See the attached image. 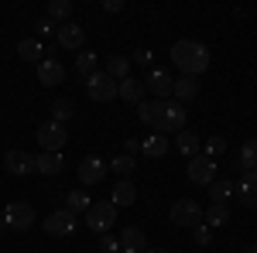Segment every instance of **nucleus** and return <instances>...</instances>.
I'll list each match as a JSON object with an SVG mask.
<instances>
[{"instance_id":"nucleus-13","label":"nucleus","mask_w":257,"mask_h":253,"mask_svg":"<svg viewBox=\"0 0 257 253\" xmlns=\"http://www.w3.org/2000/svg\"><path fill=\"white\" fill-rule=\"evenodd\" d=\"M144 86H148V89H151V93H155V96L165 103V99L172 96V86H175V79L168 76L165 69H151V72H148V79H144Z\"/></svg>"},{"instance_id":"nucleus-22","label":"nucleus","mask_w":257,"mask_h":253,"mask_svg":"<svg viewBox=\"0 0 257 253\" xmlns=\"http://www.w3.org/2000/svg\"><path fill=\"white\" fill-rule=\"evenodd\" d=\"M165 151H168V137L165 134H151L141 140V154L144 157H165Z\"/></svg>"},{"instance_id":"nucleus-39","label":"nucleus","mask_w":257,"mask_h":253,"mask_svg":"<svg viewBox=\"0 0 257 253\" xmlns=\"http://www.w3.org/2000/svg\"><path fill=\"white\" fill-rule=\"evenodd\" d=\"M123 151H127V154L134 157V154H141V144H138V140H134V137H131V140L123 144Z\"/></svg>"},{"instance_id":"nucleus-3","label":"nucleus","mask_w":257,"mask_h":253,"mask_svg":"<svg viewBox=\"0 0 257 253\" xmlns=\"http://www.w3.org/2000/svg\"><path fill=\"white\" fill-rule=\"evenodd\" d=\"M168 219H172L175 226L192 229V226L202 222V209H199L196 198H178V202H172V209H168Z\"/></svg>"},{"instance_id":"nucleus-34","label":"nucleus","mask_w":257,"mask_h":253,"mask_svg":"<svg viewBox=\"0 0 257 253\" xmlns=\"http://www.w3.org/2000/svg\"><path fill=\"white\" fill-rule=\"evenodd\" d=\"M192 239H196L199 246H209V239H213V229H209L206 222H199V226H192Z\"/></svg>"},{"instance_id":"nucleus-21","label":"nucleus","mask_w":257,"mask_h":253,"mask_svg":"<svg viewBox=\"0 0 257 253\" xmlns=\"http://www.w3.org/2000/svg\"><path fill=\"white\" fill-rule=\"evenodd\" d=\"M148 243V236H144V229H138V226H123V233H120V250L127 253H138L141 246Z\"/></svg>"},{"instance_id":"nucleus-1","label":"nucleus","mask_w":257,"mask_h":253,"mask_svg":"<svg viewBox=\"0 0 257 253\" xmlns=\"http://www.w3.org/2000/svg\"><path fill=\"white\" fill-rule=\"evenodd\" d=\"M172 62L182 69V76H192L199 79L206 69H209V48L202 41H192V38H182L172 45Z\"/></svg>"},{"instance_id":"nucleus-33","label":"nucleus","mask_w":257,"mask_h":253,"mask_svg":"<svg viewBox=\"0 0 257 253\" xmlns=\"http://www.w3.org/2000/svg\"><path fill=\"white\" fill-rule=\"evenodd\" d=\"M76 72H79L82 79L93 76V72H96V52H82V55H76Z\"/></svg>"},{"instance_id":"nucleus-32","label":"nucleus","mask_w":257,"mask_h":253,"mask_svg":"<svg viewBox=\"0 0 257 253\" xmlns=\"http://www.w3.org/2000/svg\"><path fill=\"white\" fill-rule=\"evenodd\" d=\"M240 168L243 171H257V140H247L240 147Z\"/></svg>"},{"instance_id":"nucleus-2","label":"nucleus","mask_w":257,"mask_h":253,"mask_svg":"<svg viewBox=\"0 0 257 253\" xmlns=\"http://www.w3.org/2000/svg\"><path fill=\"white\" fill-rule=\"evenodd\" d=\"M113 222H117V205L106 198V202H93L89 209H86V226L93 229V233H110L113 229Z\"/></svg>"},{"instance_id":"nucleus-14","label":"nucleus","mask_w":257,"mask_h":253,"mask_svg":"<svg viewBox=\"0 0 257 253\" xmlns=\"http://www.w3.org/2000/svg\"><path fill=\"white\" fill-rule=\"evenodd\" d=\"M185 130V106L165 99V123H161V134H178Z\"/></svg>"},{"instance_id":"nucleus-20","label":"nucleus","mask_w":257,"mask_h":253,"mask_svg":"<svg viewBox=\"0 0 257 253\" xmlns=\"http://www.w3.org/2000/svg\"><path fill=\"white\" fill-rule=\"evenodd\" d=\"M62 154H48V151H41L38 157H35V171H41V175H48V178H55L62 175Z\"/></svg>"},{"instance_id":"nucleus-6","label":"nucleus","mask_w":257,"mask_h":253,"mask_svg":"<svg viewBox=\"0 0 257 253\" xmlns=\"http://www.w3.org/2000/svg\"><path fill=\"white\" fill-rule=\"evenodd\" d=\"M65 140H69V134H65V127L55 123V120H48V123L38 127V144L48 151V154H59L62 147H65Z\"/></svg>"},{"instance_id":"nucleus-12","label":"nucleus","mask_w":257,"mask_h":253,"mask_svg":"<svg viewBox=\"0 0 257 253\" xmlns=\"http://www.w3.org/2000/svg\"><path fill=\"white\" fill-rule=\"evenodd\" d=\"M138 117L144 127H151L155 134H161V123H165V103L151 99V103H138Z\"/></svg>"},{"instance_id":"nucleus-4","label":"nucleus","mask_w":257,"mask_h":253,"mask_svg":"<svg viewBox=\"0 0 257 253\" xmlns=\"http://www.w3.org/2000/svg\"><path fill=\"white\" fill-rule=\"evenodd\" d=\"M4 226H7V229H18V233L31 229V226H35V209H31L28 202H11V205L4 209Z\"/></svg>"},{"instance_id":"nucleus-28","label":"nucleus","mask_w":257,"mask_h":253,"mask_svg":"<svg viewBox=\"0 0 257 253\" xmlns=\"http://www.w3.org/2000/svg\"><path fill=\"white\" fill-rule=\"evenodd\" d=\"M237 192V185L230 181V178H219V181H213L209 185V195H213V202H219V205H226V198Z\"/></svg>"},{"instance_id":"nucleus-29","label":"nucleus","mask_w":257,"mask_h":253,"mask_svg":"<svg viewBox=\"0 0 257 253\" xmlns=\"http://www.w3.org/2000/svg\"><path fill=\"white\" fill-rule=\"evenodd\" d=\"M72 18V0H48V21H65Z\"/></svg>"},{"instance_id":"nucleus-36","label":"nucleus","mask_w":257,"mask_h":253,"mask_svg":"<svg viewBox=\"0 0 257 253\" xmlns=\"http://www.w3.org/2000/svg\"><path fill=\"white\" fill-rule=\"evenodd\" d=\"M226 151V137H213L209 144H206V157H216Z\"/></svg>"},{"instance_id":"nucleus-24","label":"nucleus","mask_w":257,"mask_h":253,"mask_svg":"<svg viewBox=\"0 0 257 253\" xmlns=\"http://www.w3.org/2000/svg\"><path fill=\"white\" fill-rule=\"evenodd\" d=\"M48 110H52V120H55V123H62V127H65V120H72V117H76V103H72L69 96L55 99V103H52Z\"/></svg>"},{"instance_id":"nucleus-30","label":"nucleus","mask_w":257,"mask_h":253,"mask_svg":"<svg viewBox=\"0 0 257 253\" xmlns=\"http://www.w3.org/2000/svg\"><path fill=\"white\" fill-rule=\"evenodd\" d=\"M134 168H138V161H134L131 154H120V157H113V161H110V171H113V175H120V178H131V175H134Z\"/></svg>"},{"instance_id":"nucleus-35","label":"nucleus","mask_w":257,"mask_h":253,"mask_svg":"<svg viewBox=\"0 0 257 253\" xmlns=\"http://www.w3.org/2000/svg\"><path fill=\"white\" fill-rule=\"evenodd\" d=\"M35 35H38V38H52V35H55V21L38 18L35 21Z\"/></svg>"},{"instance_id":"nucleus-31","label":"nucleus","mask_w":257,"mask_h":253,"mask_svg":"<svg viewBox=\"0 0 257 253\" xmlns=\"http://www.w3.org/2000/svg\"><path fill=\"white\" fill-rule=\"evenodd\" d=\"M89 205H93V202H89V195H86V192H69V195H65V209H69L72 215L86 212Z\"/></svg>"},{"instance_id":"nucleus-18","label":"nucleus","mask_w":257,"mask_h":253,"mask_svg":"<svg viewBox=\"0 0 257 253\" xmlns=\"http://www.w3.org/2000/svg\"><path fill=\"white\" fill-rule=\"evenodd\" d=\"M172 96H175V103H189V99H196L199 96V82L192 76H182V79H175V86H172Z\"/></svg>"},{"instance_id":"nucleus-27","label":"nucleus","mask_w":257,"mask_h":253,"mask_svg":"<svg viewBox=\"0 0 257 253\" xmlns=\"http://www.w3.org/2000/svg\"><path fill=\"white\" fill-rule=\"evenodd\" d=\"M18 55H21L24 62H41V55H45V52H41V41H38V38L18 41Z\"/></svg>"},{"instance_id":"nucleus-7","label":"nucleus","mask_w":257,"mask_h":253,"mask_svg":"<svg viewBox=\"0 0 257 253\" xmlns=\"http://www.w3.org/2000/svg\"><path fill=\"white\" fill-rule=\"evenodd\" d=\"M45 233L55 236V239H65V236L76 233V215L69 212V209H55V212L45 219Z\"/></svg>"},{"instance_id":"nucleus-16","label":"nucleus","mask_w":257,"mask_h":253,"mask_svg":"<svg viewBox=\"0 0 257 253\" xmlns=\"http://www.w3.org/2000/svg\"><path fill=\"white\" fill-rule=\"evenodd\" d=\"M38 82H45V86H59V82H65L62 62L59 59H41L38 62Z\"/></svg>"},{"instance_id":"nucleus-42","label":"nucleus","mask_w":257,"mask_h":253,"mask_svg":"<svg viewBox=\"0 0 257 253\" xmlns=\"http://www.w3.org/2000/svg\"><path fill=\"white\" fill-rule=\"evenodd\" d=\"M151 253H161V250H151Z\"/></svg>"},{"instance_id":"nucleus-19","label":"nucleus","mask_w":257,"mask_h":253,"mask_svg":"<svg viewBox=\"0 0 257 253\" xmlns=\"http://www.w3.org/2000/svg\"><path fill=\"white\" fill-rule=\"evenodd\" d=\"M117 96L127 103H144V82L134 76H127L123 82H117Z\"/></svg>"},{"instance_id":"nucleus-25","label":"nucleus","mask_w":257,"mask_h":253,"mask_svg":"<svg viewBox=\"0 0 257 253\" xmlns=\"http://www.w3.org/2000/svg\"><path fill=\"white\" fill-rule=\"evenodd\" d=\"M199 147H202L199 134H192V130H178V151L189 157V161H192V157L199 154Z\"/></svg>"},{"instance_id":"nucleus-26","label":"nucleus","mask_w":257,"mask_h":253,"mask_svg":"<svg viewBox=\"0 0 257 253\" xmlns=\"http://www.w3.org/2000/svg\"><path fill=\"white\" fill-rule=\"evenodd\" d=\"M202 219H206V226H209V229H219V226H226V222H230V209H226V205H219V202H213V205H209V212H202Z\"/></svg>"},{"instance_id":"nucleus-43","label":"nucleus","mask_w":257,"mask_h":253,"mask_svg":"<svg viewBox=\"0 0 257 253\" xmlns=\"http://www.w3.org/2000/svg\"><path fill=\"white\" fill-rule=\"evenodd\" d=\"M120 253H127V250H120Z\"/></svg>"},{"instance_id":"nucleus-23","label":"nucleus","mask_w":257,"mask_h":253,"mask_svg":"<svg viewBox=\"0 0 257 253\" xmlns=\"http://www.w3.org/2000/svg\"><path fill=\"white\" fill-rule=\"evenodd\" d=\"M103 72L113 79V82H123V79L131 76V59H127V55H110V62H106Z\"/></svg>"},{"instance_id":"nucleus-5","label":"nucleus","mask_w":257,"mask_h":253,"mask_svg":"<svg viewBox=\"0 0 257 253\" xmlns=\"http://www.w3.org/2000/svg\"><path fill=\"white\" fill-rule=\"evenodd\" d=\"M86 93L89 99H96V103H110V99H117V82L106 76V72H93V76L86 79Z\"/></svg>"},{"instance_id":"nucleus-37","label":"nucleus","mask_w":257,"mask_h":253,"mask_svg":"<svg viewBox=\"0 0 257 253\" xmlns=\"http://www.w3.org/2000/svg\"><path fill=\"white\" fill-rule=\"evenodd\" d=\"M99 253H120V239H113L110 233H103V239H99Z\"/></svg>"},{"instance_id":"nucleus-38","label":"nucleus","mask_w":257,"mask_h":253,"mask_svg":"<svg viewBox=\"0 0 257 253\" xmlns=\"http://www.w3.org/2000/svg\"><path fill=\"white\" fill-rule=\"evenodd\" d=\"M123 7H127L123 0H103V11H106V14H120Z\"/></svg>"},{"instance_id":"nucleus-9","label":"nucleus","mask_w":257,"mask_h":253,"mask_svg":"<svg viewBox=\"0 0 257 253\" xmlns=\"http://www.w3.org/2000/svg\"><path fill=\"white\" fill-rule=\"evenodd\" d=\"M106 171H110V164L96 154H89V157L79 161V181L82 185H99V181L106 178Z\"/></svg>"},{"instance_id":"nucleus-10","label":"nucleus","mask_w":257,"mask_h":253,"mask_svg":"<svg viewBox=\"0 0 257 253\" xmlns=\"http://www.w3.org/2000/svg\"><path fill=\"white\" fill-rule=\"evenodd\" d=\"M4 168H7L11 175H18V178L31 175V171H35V154H28V151H21V147H11V151L4 154Z\"/></svg>"},{"instance_id":"nucleus-15","label":"nucleus","mask_w":257,"mask_h":253,"mask_svg":"<svg viewBox=\"0 0 257 253\" xmlns=\"http://www.w3.org/2000/svg\"><path fill=\"white\" fill-rule=\"evenodd\" d=\"M110 202H113L117 209L134 205V202H138V188H134V181H131V178H120L117 185L110 188Z\"/></svg>"},{"instance_id":"nucleus-41","label":"nucleus","mask_w":257,"mask_h":253,"mask_svg":"<svg viewBox=\"0 0 257 253\" xmlns=\"http://www.w3.org/2000/svg\"><path fill=\"white\" fill-rule=\"evenodd\" d=\"M247 253H257V246H250V250H247Z\"/></svg>"},{"instance_id":"nucleus-11","label":"nucleus","mask_w":257,"mask_h":253,"mask_svg":"<svg viewBox=\"0 0 257 253\" xmlns=\"http://www.w3.org/2000/svg\"><path fill=\"white\" fill-rule=\"evenodd\" d=\"M55 35H59V45H62V48L76 52V48H82V41H86V28H82V24H76V21H65V24H59V28H55Z\"/></svg>"},{"instance_id":"nucleus-8","label":"nucleus","mask_w":257,"mask_h":253,"mask_svg":"<svg viewBox=\"0 0 257 253\" xmlns=\"http://www.w3.org/2000/svg\"><path fill=\"white\" fill-rule=\"evenodd\" d=\"M189 181L209 188V185L216 181V161L206 157V154H196V157H192V164H189Z\"/></svg>"},{"instance_id":"nucleus-17","label":"nucleus","mask_w":257,"mask_h":253,"mask_svg":"<svg viewBox=\"0 0 257 253\" xmlns=\"http://www.w3.org/2000/svg\"><path fill=\"white\" fill-rule=\"evenodd\" d=\"M237 195L247 209H257V171H243V181L237 185Z\"/></svg>"},{"instance_id":"nucleus-40","label":"nucleus","mask_w":257,"mask_h":253,"mask_svg":"<svg viewBox=\"0 0 257 253\" xmlns=\"http://www.w3.org/2000/svg\"><path fill=\"white\" fill-rule=\"evenodd\" d=\"M138 62H141V65H148V62H151V52H148V48H141V52H138Z\"/></svg>"}]
</instances>
